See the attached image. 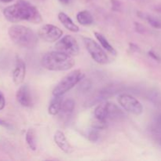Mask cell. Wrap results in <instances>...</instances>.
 Segmentation results:
<instances>
[{
  "label": "cell",
  "mask_w": 161,
  "mask_h": 161,
  "mask_svg": "<svg viewBox=\"0 0 161 161\" xmlns=\"http://www.w3.org/2000/svg\"><path fill=\"white\" fill-rule=\"evenodd\" d=\"M3 15L11 23L26 20L33 24H39L42 20L37 8L25 0H19L15 4L5 8Z\"/></svg>",
  "instance_id": "obj_1"
},
{
  "label": "cell",
  "mask_w": 161,
  "mask_h": 161,
  "mask_svg": "<svg viewBox=\"0 0 161 161\" xmlns=\"http://www.w3.org/2000/svg\"><path fill=\"white\" fill-rule=\"evenodd\" d=\"M98 129L93 127L88 133V139L91 142H97L99 138V131Z\"/></svg>",
  "instance_id": "obj_22"
},
{
  "label": "cell",
  "mask_w": 161,
  "mask_h": 161,
  "mask_svg": "<svg viewBox=\"0 0 161 161\" xmlns=\"http://www.w3.org/2000/svg\"><path fill=\"white\" fill-rule=\"evenodd\" d=\"M135 28L136 31L139 33H144L145 32V28L142 25H139L137 22H135Z\"/></svg>",
  "instance_id": "obj_25"
},
{
  "label": "cell",
  "mask_w": 161,
  "mask_h": 161,
  "mask_svg": "<svg viewBox=\"0 0 161 161\" xmlns=\"http://www.w3.org/2000/svg\"><path fill=\"white\" fill-rule=\"evenodd\" d=\"M118 102L121 107H123V108L128 113L137 116L142 113V105L138 99L132 95L127 94H120L118 97Z\"/></svg>",
  "instance_id": "obj_9"
},
{
  "label": "cell",
  "mask_w": 161,
  "mask_h": 161,
  "mask_svg": "<svg viewBox=\"0 0 161 161\" xmlns=\"http://www.w3.org/2000/svg\"><path fill=\"white\" fill-rule=\"evenodd\" d=\"M59 1H60V3H62V4H64V5L69 4V0H59Z\"/></svg>",
  "instance_id": "obj_30"
},
{
  "label": "cell",
  "mask_w": 161,
  "mask_h": 161,
  "mask_svg": "<svg viewBox=\"0 0 161 161\" xmlns=\"http://www.w3.org/2000/svg\"><path fill=\"white\" fill-rule=\"evenodd\" d=\"M138 15L140 18L147 21L153 28L161 29V20L159 19L158 17H154V16L151 15V14L142 12H138Z\"/></svg>",
  "instance_id": "obj_18"
},
{
  "label": "cell",
  "mask_w": 161,
  "mask_h": 161,
  "mask_svg": "<svg viewBox=\"0 0 161 161\" xmlns=\"http://www.w3.org/2000/svg\"><path fill=\"white\" fill-rule=\"evenodd\" d=\"M77 21L83 26H89L94 23V18L91 13L87 10H82L77 14Z\"/></svg>",
  "instance_id": "obj_17"
},
{
  "label": "cell",
  "mask_w": 161,
  "mask_h": 161,
  "mask_svg": "<svg viewBox=\"0 0 161 161\" xmlns=\"http://www.w3.org/2000/svg\"><path fill=\"white\" fill-rule=\"evenodd\" d=\"M156 10H157V12L161 13V6H158V7H156Z\"/></svg>",
  "instance_id": "obj_32"
},
{
  "label": "cell",
  "mask_w": 161,
  "mask_h": 161,
  "mask_svg": "<svg viewBox=\"0 0 161 161\" xmlns=\"http://www.w3.org/2000/svg\"><path fill=\"white\" fill-rule=\"evenodd\" d=\"M8 35L14 44L22 48L33 49L38 43V36L31 28L20 25H14L8 29Z\"/></svg>",
  "instance_id": "obj_3"
},
{
  "label": "cell",
  "mask_w": 161,
  "mask_h": 161,
  "mask_svg": "<svg viewBox=\"0 0 161 161\" xmlns=\"http://www.w3.org/2000/svg\"><path fill=\"white\" fill-rule=\"evenodd\" d=\"M14 0H0V2L1 3H11V2H13Z\"/></svg>",
  "instance_id": "obj_31"
},
{
  "label": "cell",
  "mask_w": 161,
  "mask_h": 161,
  "mask_svg": "<svg viewBox=\"0 0 161 161\" xmlns=\"http://www.w3.org/2000/svg\"><path fill=\"white\" fill-rule=\"evenodd\" d=\"M112 1V5H113V9L115 10H119L120 9V4H119V1L117 0H111Z\"/></svg>",
  "instance_id": "obj_26"
},
{
  "label": "cell",
  "mask_w": 161,
  "mask_h": 161,
  "mask_svg": "<svg viewBox=\"0 0 161 161\" xmlns=\"http://www.w3.org/2000/svg\"><path fill=\"white\" fill-rule=\"evenodd\" d=\"M62 30L53 25H44L38 31L39 37L47 42H57L62 37Z\"/></svg>",
  "instance_id": "obj_10"
},
{
  "label": "cell",
  "mask_w": 161,
  "mask_h": 161,
  "mask_svg": "<svg viewBox=\"0 0 161 161\" xmlns=\"http://www.w3.org/2000/svg\"><path fill=\"white\" fill-rule=\"evenodd\" d=\"M0 126H2V127H6V128H8V129L12 128V127H11L10 124H8L7 122H6V121L3 120V119H0Z\"/></svg>",
  "instance_id": "obj_28"
},
{
  "label": "cell",
  "mask_w": 161,
  "mask_h": 161,
  "mask_svg": "<svg viewBox=\"0 0 161 161\" xmlns=\"http://www.w3.org/2000/svg\"><path fill=\"white\" fill-rule=\"evenodd\" d=\"M56 50L69 54L70 56H77L80 53V46L76 39L70 35L61 37L55 44Z\"/></svg>",
  "instance_id": "obj_7"
},
{
  "label": "cell",
  "mask_w": 161,
  "mask_h": 161,
  "mask_svg": "<svg viewBox=\"0 0 161 161\" xmlns=\"http://www.w3.org/2000/svg\"><path fill=\"white\" fill-rule=\"evenodd\" d=\"M82 39L86 50L95 62L100 64H108L109 61L108 55L97 42L88 37H83Z\"/></svg>",
  "instance_id": "obj_6"
},
{
  "label": "cell",
  "mask_w": 161,
  "mask_h": 161,
  "mask_svg": "<svg viewBox=\"0 0 161 161\" xmlns=\"http://www.w3.org/2000/svg\"><path fill=\"white\" fill-rule=\"evenodd\" d=\"M94 36H95L96 39H97V41L100 42V44L102 45V48L105 49L106 51H108V53H110L111 54L116 55V50H115L114 47H113V46H112L111 44L108 42V41L107 40L106 38H105L103 35L101 34V33H99V32H97V31H95V32H94Z\"/></svg>",
  "instance_id": "obj_19"
},
{
  "label": "cell",
  "mask_w": 161,
  "mask_h": 161,
  "mask_svg": "<svg viewBox=\"0 0 161 161\" xmlns=\"http://www.w3.org/2000/svg\"><path fill=\"white\" fill-rule=\"evenodd\" d=\"M63 98L62 96H54L50 102L48 108V113L51 116H56L59 114L62 106Z\"/></svg>",
  "instance_id": "obj_16"
},
{
  "label": "cell",
  "mask_w": 161,
  "mask_h": 161,
  "mask_svg": "<svg viewBox=\"0 0 161 161\" xmlns=\"http://www.w3.org/2000/svg\"><path fill=\"white\" fill-rule=\"evenodd\" d=\"M91 80H86V79H83L80 82V86H79V90L80 92L86 93L90 91L91 88Z\"/></svg>",
  "instance_id": "obj_21"
},
{
  "label": "cell",
  "mask_w": 161,
  "mask_h": 161,
  "mask_svg": "<svg viewBox=\"0 0 161 161\" xmlns=\"http://www.w3.org/2000/svg\"><path fill=\"white\" fill-rule=\"evenodd\" d=\"M94 115L95 119L104 122H108V120L120 121L125 118L124 113L116 104L108 102H102L97 104Z\"/></svg>",
  "instance_id": "obj_4"
},
{
  "label": "cell",
  "mask_w": 161,
  "mask_h": 161,
  "mask_svg": "<svg viewBox=\"0 0 161 161\" xmlns=\"http://www.w3.org/2000/svg\"><path fill=\"white\" fill-rule=\"evenodd\" d=\"M83 79H84V74L80 69L69 72L56 85L53 90V95L63 96L74 86L79 84Z\"/></svg>",
  "instance_id": "obj_5"
},
{
  "label": "cell",
  "mask_w": 161,
  "mask_h": 161,
  "mask_svg": "<svg viewBox=\"0 0 161 161\" xmlns=\"http://www.w3.org/2000/svg\"><path fill=\"white\" fill-rule=\"evenodd\" d=\"M153 131L157 135H160L161 137V115L157 116L156 119L155 124L153 126Z\"/></svg>",
  "instance_id": "obj_23"
},
{
  "label": "cell",
  "mask_w": 161,
  "mask_h": 161,
  "mask_svg": "<svg viewBox=\"0 0 161 161\" xmlns=\"http://www.w3.org/2000/svg\"><path fill=\"white\" fill-rule=\"evenodd\" d=\"M149 55L151 57V58H153L154 60H156V61H160V60H161L160 57L159 56L158 54H157V53H156L155 52L153 51V50H150V51H149Z\"/></svg>",
  "instance_id": "obj_27"
},
{
  "label": "cell",
  "mask_w": 161,
  "mask_h": 161,
  "mask_svg": "<svg viewBox=\"0 0 161 161\" xmlns=\"http://www.w3.org/2000/svg\"><path fill=\"white\" fill-rule=\"evenodd\" d=\"M160 144L161 145V137L160 138Z\"/></svg>",
  "instance_id": "obj_33"
},
{
  "label": "cell",
  "mask_w": 161,
  "mask_h": 161,
  "mask_svg": "<svg viewBox=\"0 0 161 161\" xmlns=\"http://www.w3.org/2000/svg\"><path fill=\"white\" fill-rule=\"evenodd\" d=\"M17 100L22 106L31 107L32 106L33 102L31 98V92L28 85L25 84L20 86L16 94Z\"/></svg>",
  "instance_id": "obj_12"
},
{
  "label": "cell",
  "mask_w": 161,
  "mask_h": 161,
  "mask_svg": "<svg viewBox=\"0 0 161 161\" xmlns=\"http://www.w3.org/2000/svg\"><path fill=\"white\" fill-rule=\"evenodd\" d=\"M5 105H6V99L3 93L0 91V111L5 108Z\"/></svg>",
  "instance_id": "obj_24"
},
{
  "label": "cell",
  "mask_w": 161,
  "mask_h": 161,
  "mask_svg": "<svg viewBox=\"0 0 161 161\" xmlns=\"http://www.w3.org/2000/svg\"><path fill=\"white\" fill-rule=\"evenodd\" d=\"M53 140L57 146L59 147V149L65 153L70 154L74 151L73 147L68 142L64 132H62L61 130H57L55 132L54 135H53Z\"/></svg>",
  "instance_id": "obj_13"
},
{
  "label": "cell",
  "mask_w": 161,
  "mask_h": 161,
  "mask_svg": "<svg viewBox=\"0 0 161 161\" xmlns=\"http://www.w3.org/2000/svg\"><path fill=\"white\" fill-rule=\"evenodd\" d=\"M58 20L64 25V28L69 31L72 32H78L80 31V28L72 21V19L64 12H60L58 14Z\"/></svg>",
  "instance_id": "obj_15"
},
{
  "label": "cell",
  "mask_w": 161,
  "mask_h": 161,
  "mask_svg": "<svg viewBox=\"0 0 161 161\" xmlns=\"http://www.w3.org/2000/svg\"><path fill=\"white\" fill-rule=\"evenodd\" d=\"M75 101L72 98H68L63 101L62 106L59 113L61 114V119L64 120H68L71 117L75 108Z\"/></svg>",
  "instance_id": "obj_14"
},
{
  "label": "cell",
  "mask_w": 161,
  "mask_h": 161,
  "mask_svg": "<svg viewBox=\"0 0 161 161\" xmlns=\"http://www.w3.org/2000/svg\"><path fill=\"white\" fill-rule=\"evenodd\" d=\"M130 49L132 50V51H135V52H139L140 51L139 47L134 43H130Z\"/></svg>",
  "instance_id": "obj_29"
},
{
  "label": "cell",
  "mask_w": 161,
  "mask_h": 161,
  "mask_svg": "<svg viewBox=\"0 0 161 161\" xmlns=\"http://www.w3.org/2000/svg\"><path fill=\"white\" fill-rule=\"evenodd\" d=\"M26 74V65L23 60L19 57L16 59L15 68L13 72V81L15 85H20L23 83Z\"/></svg>",
  "instance_id": "obj_11"
},
{
  "label": "cell",
  "mask_w": 161,
  "mask_h": 161,
  "mask_svg": "<svg viewBox=\"0 0 161 161\" xmlns=\"http://www.w3.org/2000/svg\"><path fill=\"white\" fill-rule=\"evenodd\" d=\"M36 131L34 130V129L30 128L26 132L25 140H26V142L28 144V147L32 151H36V149H37V143H36Z\"/></svg>",
  "instance_id": "obj_20"
},
{
  "label": "cell",
  "mask_w": 161,
  "mask_h": 161,
  "mask_svg": "<svg viewBox=\"0 0 161 161\" xmlns=\"http://www.w3.org/2000/svg\"><path fill=\"white\" fill-rule=\"evenodd\" d=\"M42 67L49 71L63 72L72 69L75 65L72 56L56 50L45 53L41 61Z\"/></svg>",
  "instance_id": "obj_2"
},
{
  "label": "cell",
  "mask_w": 161,
  "mask_h": 161,
  "mask_svg": "<svg viewBox=\"0 0 161 161\" xmlns=\"http://www.w3.org/2000/svg\"><path fill=\"white\" fill-rule=\"evenodd\" d=\"M124 89V88H123L122 86H119V85H108L97 91L91 98H90V100L86 102V105L93 106L94 105L102 102L105 99L109 98L112 96H114L118 93L122 92Z\"/></svg>",
  "instance_id": "obj_8"
}]
</instances>
